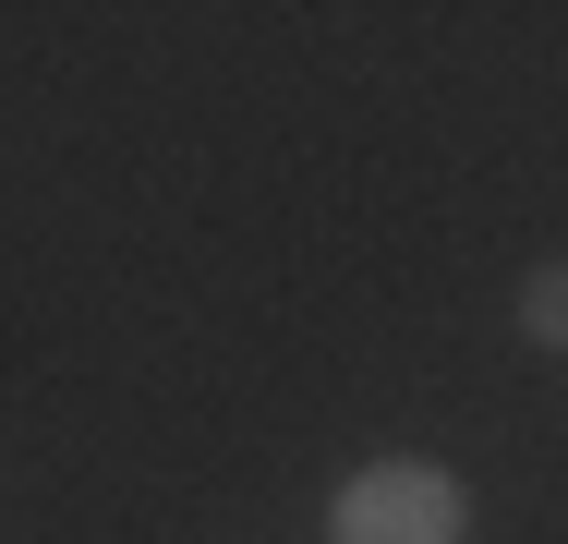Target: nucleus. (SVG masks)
<instances>
[{
    "label": "nucleus",
    "instance_id": "obj_2",
    "mask_svg": "<svg viewBox=\"0 0 568 544\" xmlns=\"http://www.w3.org/2000/svg\"><path fill=\"white\" fill-rule=\"evenodd\" d=\"M520 339L532 351H568V266H532L520 279Z\"/></svg>",
    "mask_w": 568,
    "mask_h": 544
},
{
    "label": "nucleus",
    "instance_id": "obj_1",
    "mask_svg": "<svg viewBox=\"0 0 568 544\" xmlns=\"http://www.w3.org/2000/svg\"><path fill=\"white\" fill-rule=\"evenodd\" d=\"M327 544H459V484L436 460H375L339 484Z\"/></svg>",
    "mask_w": 568,
    "mask_h": 544
}]
</instances>
